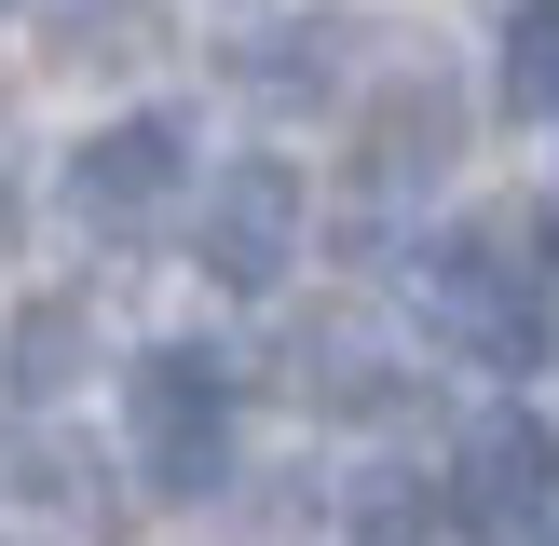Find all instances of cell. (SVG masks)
I'll return each mask as SVG.
<instances>
[{"mask_svg":"<svg viewBox=\"0 0 559 546\" xmlns=\"http://www.w3.org/2000/svg\"><path fill=\"white\" fill-rule=\"evenodd\" d=\"M424 328L464 355H491V369H519L533 355V287H546V233L533 218H464V233L424 246Z\"/></svg>","mask_w":559,"mask_h":546,"instance_id":"6da1fadb","label":"cell"},{"mask_svg":"<svg viewBox=\"0 0 559 546\" xmlns=\"http://www.w3.org/2000/svg\"><path fill=\"white\" fill-rule=\"evenodd\" d=\"M136 464H151L164 506H205L233 478V369L205 342H164L136 355Z\"/></svg>","mask_w":559,"mask_h":546,"instance_id":"7a4b0ae2","label":"cell"},{"mask_svg":"<svg viewBox=\"0 0 559 546\" xmlns=\"http://www.w3.org/2000/svg\"><path fill=\"white\" fill-rule=\"evenodd\" d=\"M437 506H451L464 533H491V546H533L559 519V437L533 410H478L464 451H451V478H437Z\"/></svg>","mask_w":559,"mask_h":546,"instance_id":"3957f363","label":"cell"},{"mask_svg":"<svg viewBox=\"0 0 559 546\" xmlns=\"http://www.w3.org/2000/svg\"><path fill=\"white\" fill-rule=\"evenodd\" d=\"M178 178H191V136L164 123V109H123V123H96L69 151V205L96 218V233H151V218L178 205Z\"/></svg>","mask_w":559,"mask_h":546,"instance_id":"277c9868","label":"cell"},{"mask_svg":"<svg viewBox=\"0 0 559 546\" xmlns=\"http://www.w3.org/2000/svg\"><path fill=\"white\" fill-rule=\"evenodd\" d=\"M300 218H314V191H300V164H273V151H246L233 178L205 191V273L218 287H273V273L300 260Z\"/></svg>","mask_w":559,"mask_h":546,"instance_id":"5b68a950","label":"cell"},{"mask_svg":"<svg viewBox=\"0 0 559 546\" xmlns=\"http://www.w3.org/2000/svg\"><path fill=\"white\" fill-rule=\"evenodd\" d=\"M300 396L314 410H396L409 396V369H396V342H382L369 314H300Z\"/></svg>","mask_w":559,"mask_h":546,"instance_id":"8992f818","label":"cell"},{"mask_svg":"<svg viewBox=\"0 0 559 546\" xmlns=\"http://www.w3.org/2000/svg\"><path fill=\"white\" fill-rule=\"evenodd\" d=\"M342 69H355V27H342V14H287V27H260V41H233V82L273 96V109L342 96Z\"/></svg>","mask_w":559,"mask_h":546,"instance_id":"52a82bcc","label":"cell"},{"mask_svg":"<svg viewBox=\"0 0 559 546\" xmlns=\"http://www.w3.org/2000/svg\"><path fill=\"white\" fill-rule=\"evenodd\" d=\"M82 369H96V314H82V300H27V314L0 328V396L14 410H55Z\"/></svg>","mask_w":559,"mask_h":546,"instance_id":"ba28073f","label":"cell"},{"mask_svg":"<svg viewBox=\"0 0 559 546\" xmlns=\"http://www.w3.org/2000/svg\"><path fill=\"white\" fill-rule=\"evenodd\" d=\"M437 164H451V96H437V82H409V96L369 123V191H424Z\"/></svg>","mask_w":559,"mask_h":546,"instance_id":"9c48e42d","label":"cell"},{"mask_svg":"<svg viewBox=\"0 0 559 546\" xmlns=\"http://www.w3.org/2000/svg\"><path fill=\"white\" fill-rule=\"evenodd\" d=\"M342 533H355V546H437L451 506H437L424 478H355V491H342Z\"/></svg>","mask_w":559,"mask_h":546,"instance_id":"30bf717a","label":"cell"},{"mask_svg":"<svg viewBox=\"0 0 559 546\" xmlns=\"http://www.w3.org/2000/svg\"><path fill=\"white\" fill-rule=\"evenodd\" d=\"M506 109H559V0H506Z\"/></svg>","mask_w":559,"mask_h":546,"instance_id":"8fae6325","label":"cell"},{"mask_svg":"<svg viewBox=\"0 0 559 546\" xmlns=\"http://www.w3.org/2000/svg\"><path fill=\"white\" fill-rule=\"evenodd\" d=\"M233 533H246V546H300V533H314V491H300V478L246 491V519H233Z\"/></svg>","mask_w":559,"mask_h":546,"instance_id":"7c38bea8","label":"cell"},{"mask_svg":"<svg viewBox=\"0 0 559 546\" xmlns=\"http://www.w3.org/2000/svg\"><path fill=\"white\" fill-rule=\"evenodd\" d=\"M533 546H559V519H546V533H533Z\"/></svg>","mask_w":559,"mask_h":546,"instance_id":"4fadbf2b","label":"cell"}]
</instances>
